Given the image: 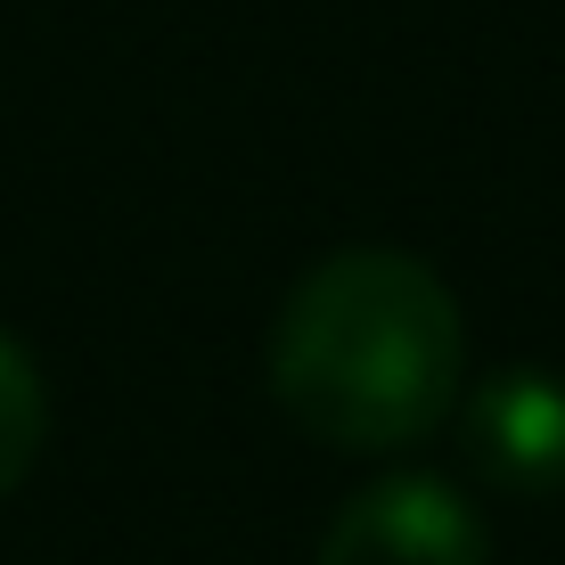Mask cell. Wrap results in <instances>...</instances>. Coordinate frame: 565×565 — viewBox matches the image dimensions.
I'll use <instances>...</instances> for the list:
<instances>
[{"label": "cell", "instance_id": "obj_2", "mask_svg": "<svg viewBox=\"0 0 565 565\" xmlns=\"http://www.w3.org/2000/svg\"><path fill=\"white\" fill-rule=\"evenodd\" d=\"M320 565H492V533L443 476H377L320 533Z\"/></svg>", "mask_w": 565, "mask_h": 565}, {"label": "cell", "instance_id": "obj_1", "mask_svg": "<svg viewBox=\"0 0 565 565\" xmlns=\"http://www.w3.org/2000/svg\"><path fill=\"white\" fill-rule=\"evenodd\" d=\"M459 377V296L402 246L311 263L270 320V394L328 451H411L451 418Z\"/></svg>", "mask_w": 565, "mask_h": 565}, {"label": "cell", "instance_id": "obj_4", "mask_svg": "<svg viewBox=\"0 0 565 565\" xmlns=\"http://www.w3.org/2000/svg\"><path fill=\"white\" fill-rule=\"evenodd\" d=\"M50 443V394H42V369L33 353L0 328V500L17 492V483L33 476V459H42Z\"/></svg>", "mask_w": 565, "mask_h": 565}, {"label": "cell", "instance_id": "obj_3", "mask_svg": "<svg viewBox=\"0 0 565 565\" xmlns=\"http://www.w3.org/2000/svg\"><path fill=\"white\" fill-rule=\"evenodd\" d=\"M459 443L492 492L509 500L565 492V385L550 369H492L459 402Z\"/></svg>", "mask_w": 565, "mask_h": 565}]
</instances>
